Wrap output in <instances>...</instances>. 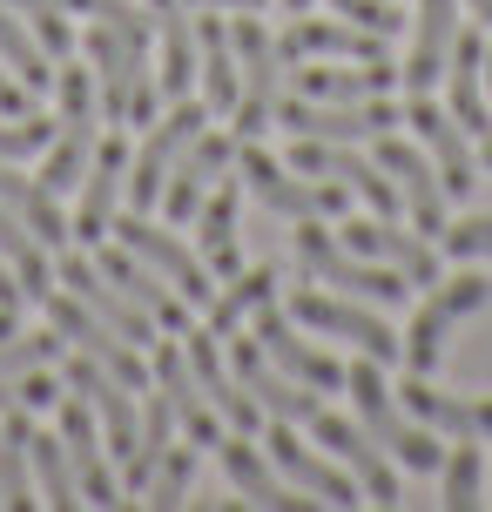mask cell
I'll list each match as a JSON object with an SVG mask.
<instances>
[{
	"label": "cell",
	"mask_w": 492,
	"mask_h": 512,
	"mask_svg": "<svg viewBox=\"0 0 492 512\" xmlns=\"http://www.w3.org/2000/svg\"><path fill=\"white\" fill-rule=\"evenodd\" d=\"M344 391H351V405H358V425L378 438L398 465L439 472V438H432V425H418L412 411L398 405V391H385V364L378 358L351 364V371H344Z\"/></svg>",
	"instance_id": "cell-1"
},
{
	"label": "cell",
	"mask_w": 492,
	"mask_h": 512,
	"mask_svg": "<svg viewBox=\"0 0 492 512\" xmlns=\"http://www.w3.org/2000/svg\"><path fill=\"white\" fill-rule=\"evenodd\" d=\"M149 378H156V391L169 398L182 438H196V445H216V438H223V411L203 398V384H196V371H189V358H182V344H162L156 364H149Z\"/></svg>",
	"instance_id": "cell-24"
},
{
	"label": "cell",
	"mask_w": 492,
	"mask_h": 512,
	"mask_svg": "<svg viewBox=\"0 0 492 512\" xmlns=\"http://www.w3.org/2000/svg\"><path fill=\"white\" fill-rule=\"evenodd\" d=\"M486 162H492V135H486Z\"/></svg>",
	"instance_id": "cell-56"
},
{
	"label": "cell",
	"mask_w": 492,
	"mask_h": 512,
	"mask_svg": "<svg viewBox=\"0 0 492 512\" xmlns=\"http://www.w3.org/2000/svg\"><path fill=\"white\" fill-rule=\"evenodd\" d=\"M439 243H445V256H459V263H472V256H492V216H466V223H445Z\"/></svg>",
	"instance_id": "cell-47"
},
{
	"label": "cell",
	"mask_w": 492,
	"mask_h": 512,
	"mask_svg": "<svg viewBox=\"0 0 492 512\" xmlns=\"http://www.w3.org/2000/svg\"><path fill=\"white\" fill-rule=\"evenodd\" d=\"M34 102H41V95H34V88H21V81L0 68V115H34Z\"/></svg>",
	"instance_id": "cell-50"
},
{
	"label": "cell",
	"mask_w": 492,
	"mask_h": 512,
	"mask_svg": "<svg viewBox=\"0 0 492 512\" xmlns=\"http://www.w3.org/2000/svg\"><path fill=\"white\" fill-rule=\"evenodd\" d=\"M61 344H68L61 331H14V337H0V378L14 384V378H27V371H41V364L54 371Z\"/></svg>",
	"instance_id": "cell-44"
},
{
	"label": "cell",
	"mask_w": 492,
	"mask_h": 512,
	"mask_svg": "<svg viewBox=\"0 0 492 512\" xmlns=\"http://www.w3.org/2000/svg\"><path fill=\"white\" fill-rule=\"evenodd\" d=\"M297 263H304L317 283H331V290L358 297V304H378V310L405 304V290H412L398 270H385V263H371V256H358V250H344L331 230H317V216L297 223Z\"/></svg>",
	"instance_id": "cell-3"
},
{
	"label": "cell",
	"mask_w": 492,
	"mask_h": 512,
	"mask_svg": "<svg viewBox=\"0 0 492 512\" xmlns=\"http://www.w3.org/2000/svg\"><path fill=\"white\" fill-rule=\"evenodd\" d=\"M398 88V68H391V54L378 61H344V68H311V61H297L290 68V95H304V102H371V95H391Z\"/></svg>",
	"instance_id": "cell-25"
},
{
	"label": "cell",
	"mask_w": 492,
	"mask_h": 512,
	"mask_svg": "<svg viewBox=\"0 0 492 512\" xmlns=\"http://www.w3.org/2000/svg\"><path fill=\"white\" fill-rule=\"evenodd\" d=\"M230 41H236V81H243V95H236V135L243 142H257L263 128H270V108H277V41L263 34L257 14H236L230 21Z\"/></svg>",
	"instance_id": "cell-8"
},
{
	"label": "cell",
	"mask_w": 492,
	"mask_h": 512,
	"mask_svg": "<svg viewBox=\"0 0 492 512\" xmlns=\"http://www.w3.org/2000/svg\"><path fill=\"white\" fill-rule=\"evenodd\" d=\"M257 344H263V358L277 364V371H290L297 384H311L317 398L344 384V364H337L331 351H317L311 337H297V317H284L277 304H263V310H257Z\"/></svg>",
	"instance_id": "cell-20"
},
{
	"label": "cell",
	"mask_w": 492,
	"mask_h": 512,
	"mask_svg": "<svg viewBox=\"0 0 492 512\" xmlns=\"http://www.w3.org/2000/svg\"><path fill=\"white\" fill-rule=\"evenodd\" d=\"M61 452L75 465L81 506H122L115 499V472H108V452H102V432H95V411L81 405V398L61 405Z\"/></svg>",
	"instance_id": "cell-28"
},
{
	"label": "cell",
	"mask_w": 492,
	"mask_h": 512,
	"mask_svg": "<svg viewBox=\"0 0 492 512\" xmlns=\"http://www.w3.org/2000/svg\"><path fill=\"white\" fill-rule=\"evenodd\" d=\"M311 432L317 445H331V459L358 479V492L371 499V506H398V472H391V452L378 445V438L364 432V425H351V418H331V411L317 405L311 411Z\"/></svg>",
	"instance_id": "cell-11"
},
{
	"label": "cell",
	"mask_w": 492,
	"mask_h": 512,
	"mask_svg": "<svg viewBox=\"0 0 492 512\" xmlns=\"http://www.w3.org/2000/svg\"><path fill=\"white\" fill-rule=\"evenodd\" d=\"M311 54H324V61H378L385 54V34H371V27H358V21H324V14H297V21L277 34V61L284 68H297V61H311Z\"/></svg>",
	"instance_id": "cell-18"
},
{
	"label": "cell",
	"mask_w": 492,
	"mask_h": 512,
	"mask_svg": "<svg viewBox=\"0 0 492 512\" xmlns=\"http://www.w3.org/2000/svg\"><path fill=\"white\" fill-rule=\"evenodd\" d=\"M41 304H48V324L68 337V344H75L81 358H95L108 378L129 384V391H149V364H142V351H135V344L115 331V324H102V317L81 304V297H68V290H48Z\"/></svg>",
	"instance_id": "cell-5"
},
{
	"label": "cell",
	"mask_w": 492,
	"mask_h": 512,
	"mask_svg": "<svg viewBox=\"0 0 492 512\" xmlns=\"http://www.w3.org/2000/svg\"><path fill=\"white\" fill-rule=\"evenodd\" d=\"M0 61H7V75L21 81V88H34V95H48V88H54L48 48L27 34V21L14 14V7H0Z\"/></svg>",
	"instance_id": "cell-39"
},
{
	"label": "cell",
	"mask_w": 492,
	"mask_h": 512,
	"mask_svg": "<svg viewBox=\"0 0 492 512\" xmlns=\"http://www.w3.org/2000/svg\"><path fill=\"white\" fill-rule=\"evenodd\" d=\"M236 176H243V189L250 196H263V203L277 209V216H290V223H304V216H344L351 209V189L331 176H304V169H290V162H277L270 149H257V142H243L236 149Z\"/></svg>",
	"instance_id": "cell-2"
},
{
	"label": "cell",
	"mask_w": 492,
	"mask_h": 512,
	"mask_svg": "<svg viewBox=\"0 0 492 512\" xmlns=\"http://www.w3.org/2000/svg\"><path fill=\"white\" fill-rule=\"evenodd\" d=\"M337 243L371 256V263H385V270H398L405 283H439V243L418 230H398L391 216H351L337 230Z\"/></svg>",
	"instance_id": "cell-12"
},
{
	"label": "cell",
	"mask_w": 492,
	"mask_h": 512,
	"mask_svg": "<svg viewBox=\"0 0 492 512\" xmlns=\"http://www.w3.org/2000/svg\"><path fill=\"white\" fill-rule=\"evenodd\" d=\"M452 41H459V0H418V14H412V54H405L398 81H405L412 95H432V88H439L445 54H452Z\"/></svg>",
	"instance_id": "cell-27"
},
{
	"label": "cell",
	"mask_w": 492,
	"mask_h": 512,
	"mask_svg": "<svg viewBox=\"0 0 492 512\" xmlns=\"http://www.w3.org/2000/svg\"><path fill=\"white\" fill-rule=\"evenodd\" d=\"M196 452H203V445H196V438H169V452H162V465L156 472H149V486H142V499H149V506H182V499H189V479H196Z\"/></svg>",
	"instance_id": "cell-43"
},
{
	"label": "cell",
	"mask_w": 492,
	"mask_h": 512,
	"mask_svg": "<svg viewBox=\"0 0 492 512\" xmlns=\"http://www.w3.org/2000/svg\"><path fill=\"white\" fill-rule=\"evenodd\" d=\"M196 81H203L209 115L236 108V95H243V81H236V41H230V27H223V14H216V7L196 21Z\"/></svg>",
	"instance_id": "cell-32"
},
{
	"label": "cell",
	"mask_w": 492,
	"mask_h": 512,
	"mask_svg": "<svg viewBox=\"0 0 492 512\" xmlns=\"http://www.w3.org/2000/svg\"><path fill=\"white\" fill-rule=\"evenodd\" d=\"M149 14H156V34H162V88H169V102H182L189 81H196V27H189V7L182 0H156Z\"/></svg>",
	"instance_id": "cell-36"
},
{
	"label": "cell",
	"mask_w": 492,
	"mask_h": 512,
	"mask_svg": "<svg viewBox=\"0 0 492 512\" xmlns=\"http://www.w3.org/2000/svg\"><path fill=\"white\" fill-rule=\"evenodd\" d=\"M0 263L21 277V290H27V304H41L54 290V263H48V243H34V230H27L21 216H7L0 209Z\"/></svg>",
	"instance_id": "cell-38"
},
{
	"label": "cell",
	"mask_w": 492,
	"mask_h": 512,
	"mask_svg": "<svg viewBox=\"0 0 492 512\" xmlns=\"http://www.w3.org/2000/svg\"><path fill=\"white\" fill-rule=\"evenodd\" d=\"M492 304V277H479V270H459V277H445L425 304H418V317H412V331H405V364L412 371H439V358H445V337L466 324L472 310H486Z\"/></svg>",
	"instance_id": "cell-4"
},
{
	"label": "cell",
	"mask_w": 492,
	"mask_h": 512,
	"mask_svg": "<svg viewBox=\"0 0 492 512\" xmlns=\"http://www.w3.org/2000/svg\"><path fill=\"white\" fill-rule=\"evenodd\" d=\"M209 128V102H189L182 95L162 122H149V142H142V155L129 162V182H122V196H129V209H156L162 203V182H169V169L182 162V149L196 142Z\"/></svg>",
	"instance_id": "cell-6"
},
{
	"label": "cell",
	"mask_w": 492,
	"mask_h": 512,
	"mask_svg": "<svg viewBox=\"0 0 492 512\" xmlns=\"http://www.w3.org/2000/svg\"><path fill=\"white\" fill-rule=\"evenodd\" d=\"M149 7H156V0H149ZM182 7H216V14L230 7V14H263V0H182Z\"/></svg>",
	"instance_id": "cell-52"
},
{
	"label": "cell",
	"mask_w": 492,
	"mask_h": 512,
	"mask_svg": "<svg viewBox=\"0 0 492 512\" xmlns=\"http://www.w3.org/2000/svg\"><path fill=\"white\" fill-rule=\"evenodd\" d=\"M486 81H492V48H486Z\"/></svg>",
	"instance_id": "cell-55"
},
{
	"label": "cell",
	"mask_w": 492,
	"mask_h": 512,
	"mask_svg": "<svg viewBox=\"0 0 492 512\" xmlns=\"http://www.w3.org/2000/svg\"><path fill=\"white\" fill-rule=\"evenodd\" d=\"M169 432H176V411H169V398H149L142 405V432H135V452L122 459V472H129V492H142L149 486V472L162 465V452H169Z\"/></svg>",
	"instance_id": "cell-41"
},
{
	"label": "cell",
	"mask_w": 492,
	"mask_h": 512,
	"mask_svg": "<svg viewBox=\"0 0 492 512\" xmlns=\"http://www.w3.org/2000/svg\"><path fill=\"white\" fill-rule=\"evenodd\" d=\"M230 371H236V384H243V391H250V398L263 405V418H284V425H311V411L324 405L311 384H297L290 371H277V364L263 358L257 337L230 351Z\"/></svg>",
	"instance_id": "cell-21"
},
{
	"label": "cell",
	"mask_w": 492,
	"mask_h": 512,
	"mask_svg": "<svg viewBox=\"0 0 492 512\" xmlns=\"http://www.w3.org/2000/svg\"><path fill=\"white\" fill-rule=\"evenodd\" d=\"M479 486H486L479 438H452V452H445V465H439V506L472 512V506H479Z\"/></svg>",
	"instance_id": "cell-42"
},
{
	"label": "cell",
	"mask_w": 492,
	"mask_h": 512,
	"mask_svg": "<svg viewBox=\"0 0 492 512\" xmlns=\"http://www.w3.org/2000/svg\"><path fill=\"white\" fill-rule=\"evenodd\" d=\"M378 169L391 176L398 203L412 209V230L439 243V230H445V203H452V196H445V182H439V169H432V162H425L418 149L391 142V135H385V149H378Z\"/></svg>",
	"instance_id": "cell-22"
},
{
	"label": "cell",
	"mask_w": 492,
	"mask_h": 512,
	"mask_svg": "<svg viewBox=\"0 0 492 512\" xmlns=\"http://www.w3.org/2000/svg\"><path fill=\"white\" fill-rule=\"evenodd\" d=\"M95 263H102L108 277L122 283V290H129V297H135L142 310H149L156 324H169L176 337L189 331V317H196V304H189V297H176V290H169V277H162V270H149V263H142V256H135L129 243H122V250H102Z\"/></svg>",
	"instance_id": "cell-31"
},
{
	"label": "cell",
	"mask_w": 492,
	"mask_h": 512,
	"mask_svg": "<svg viewBox=\"0 0 492 512\" xmlns=\"http://www.w3.org/2000/svg\"><path fill=\"white\" fill-rule=\"evenodd\" d=\"M21 304H27L21 277H14V270H7V263H0V310H21Z\"/></svg>",
	"instance_id": "cell-51"
},
{
	"label": "cell",
	"mask_w": 492,
	"mask_h": 512,
	"mask_svg": "<svg viewBox=\"0 0 492 512\" xmlns=\"http://www.w3.org/2000/svg\"><path fill=\"white\" fill-rule=\"evenodd\" d=\"M0 209L7 216H21L27 230H34V243H48V250H61L68 243V216H61V196L54 189H41V176H14L7 162H0Z\"/></svg>",
	"instance_id": "cell-33"
},
{
	"label": "cell",
	"mask_w": 492,
	"mask_h": 512,
	"mask_svg": "<svg viewBox=\"0 0 492 512\" xmlns=\"http://www.w3.org/2000/svg\"><path fill=\"white\" fill-rule=\"evenodd\" d=\"M14 384H21V405L27 411H48L54 398H61V384L48 378V364H41V371H27V378H14Z\"/></svg>",
	"instance_id": "cell-49"
},
{
	"label": "cell",
	"mask_w": 492,
	"mask_h": 512,
	"mask_svg": "<svg viewBox=\"0 0 492 512\" xmlns=\"http://www.w3.org/2000/svg\"><path fill=\"white\" fill-rule=\"evenodd\" d=\"M405 122L418 128V142H425V155H432L445 196H472L479 162H472V142H466V128L452 122V108H439L432 95H412V102H405Z\"/></svg>",
	"instance_id": "cell-19"
},
{
	"label": "cell",
	"mask_w": 492,
	"mask_h": 512,
	"mask_svg": "<svg viewBox=\"0 0 492 512\" xmlns=\"http://www.w3.org/2000/svg\"><path fill=\"white\" fill-rule=\"evenodd\" d=\"M61 290H68V297H81V304L95 310L102 324H115V331L129 337V344H149V331H156V317L135 304V297H129V290H122L115 277H108L95 256H75V250L61 256Z\"/></svg>",
	"instance_id": "cell-16"
},
{
	"label": "cell",
	"mask_w": 492,
	"mask_h": 512,
	"mask_svg": "<svg viewBox=\"0 0 492 512\" xmlns=\"http://www.w3.org/2000/svg\"><path fill=\"white\" fill-rule=\"evenodd\" d=\"M472 14H479V21H486V27H492V0H472Z\"/></svg>",
	"instance_id": "cell-53"
},
{
	"label": "cell",
	"mask_w": 492,
	"mask_h": 512,
	"mask_svg": "<svg viewBox=\"0 0 492 512\" xmlns=\"http://www.w3.org/2000/svg\"><path fill=\"white\" fill-rule=\"evenodd\" d=\"M68 391L95 411V425L108 432L115 459H129V452H135V432H142V411L129 405V384H115L95 358H75V364H68Z\"/></svg>",
	"instance_id": "cell-26"
},
{
	"label": "cell",
	"mask_w": 492,
	"mask_h": 512,
	"mask_svg": "<svg viewBox=\"0 0 492 512\" xmlns=\"http://www.w3.org/2000/svg\"><path fill=\"white\" fill-rule=\"evenodd\" d=\"M27 459H34V492H41V506H54V512L81 506V486H75L68 452H61V432H34L27 438Z\"/></svg>",
	"instance_id": "cell-40"
},
{
	"label": "cell",
	"mask_w": 492,
	"mask_h": 512,
	"mask_svg": "<svg viewBox=\"0 0 492 512\" xmlns=\"http://www.w3.org/2000/svg\"><path fill=\"white\" fill-rule=\"evenodd\" d=\"M129 182V149H122V128L108 135V142H95V155H88V169H81V196H75V216H68V230H75V243H102L108 230H115V189Z\"/></svg>",
	"instance_id": "cell-14"
},
{
	"label": "cell",
	"mask_w": 492,
	"mask_h": 512,
	"mask_svg": "<svg viewBox=\"0 0 492 512\" xmlns=\"http://www.w3.org/2000/svg\"><path fill=\"white\" fill-rule=\"evenodd\" d=\"M398 405L445 438H492V391H479V398L472 391H439L425 371H412V378L398 384Z\"/></svg>",
	"instance_id": "cell-17"
},
{
	"label": "cell",
	"mask_w": 492,
	"mask_h": 512,
	"mask_svg": "<svg viewBox=\"0 0 492 512\" xmlns=\"http://www.w3.org/2000/svg\"><path fill=\"white\" fill-rule=\"evenodd\" d=\"M263 304H277V270L270 263H257V270H236V277H223V290L209 297V331L216 337H230L243 317H257Z\"/></svg>",
	"instance_id": "cell-35"
},
{
	"label": "cell",
	"mask_w": 492,
	"mask_h": 512,
	"mask_svg": "<svg viewBox=\"0 0 492 512\" xmlns=\"http://www.w3.org/2000/svg\"><path fill=\"white\" fill-rule=\"evenodd\" d=\"M27 438H34V418H27V405H7V425H0V506H41V492H34V459H27Z\"/></svg>",
	"instance_id": "cell-37"
},
{
	"label": "cell",
	"mask_w": 492,
	"mask_h": 512,
	"mask_svg": "<svg viewBox=\"0 0 492 512\" xmlns=\"http://www.w3.org/2000/svg\"><path fill=\"white\" fill-rule=\"evenodd\" d=\"M290 317L304 324V331H324V337H344V344H358L364 358H405V344L385 331V317L378 304H358V297H331V290H297L290 297Z\"/></svg>",
	"instance_id": "cell-9"
},
{
	"label": "cell",
	"mask_w": 492,
	"mask_h": 512,
	"mask_svg": "<svg viewBox=\"0 0 492 512\" xmlns=\"http://www.w3.org/2000/svg\"><path fill=\"white\" fill-rule=\"evenodd\" d=\"M182 337H189L182 358H189V371H196V384H203V398L223 411V425H230V432H257L263 405L236 384V371H223V344H216V331H196V324H189Z\"/></svg>",
	"instance_id": "cell-23"
},
{
	"label": "cell",
	"mask_w": 492,
	"mask_h": 512,
	"mask_svg": "<svg viewBox=\"0 0 492 512\" xmlns=\"http://www.w3.org/2000/svg\"><path fill=\"white\" fill-rule=\"evenodd\" d=\"M304 7H311V0H284V14H304Z\"/></svg>",
	"instance_id": "cell-54"
},
{
	"label": "cell",
	"mask_w": 492,
	"mask_h": 512,
	"mask_svg": "<svg viewBox=\"0 0 492 512\" xmlns=\"http://www.w3.org/2000/svg\"><path fill=\"white\" fill-rule=\"evenodd\" d=\"M0 7H14L27 21V34L48 48V61H61V54L75 48V27H68V7L61 0H0Z\"/></svg>",
	"instance_id": "cell-45"
},
{
	"label": "cell",
	"mask_w": 492,
	"mask_h": 512,
	"mask_svg": "<svg viewBox=\"0 0 492 512\" xmlns=\"http://www.w3.org/2000/svg\"><path fill=\"white\" fill-rule=\"evenodd\" d=\"M236 149H243V135H216V128H203L189 149H182V162L169 169V182H162V203H169V223H189L196 209H203V196L216 189V176L223 169H236Z\"/></svg>",
	"instance_id": "cell-15"
},
{
	"label": "cell",
	"mask_w": 492,
	"mask_h": 512,
	"mask_svg": "<svg viewBox=\"0 0 492 512\" xmlns=\"http://www.w3.org/2000/svg\"><path fill=\"white\" fill-rule=\"evenodd\" d=\"M115 243H129V250L142 256L149 270H162V277H169V290H176V297H189L196 310L216 297V283H209V263H203L196 250H182L169 230H156V223H149V209H129V216H115Z\"/></svg>",
	"instance_id": "cell-10"
},
{
	"label": "cell",
	"mask_w": 492,
	"mask_h": 512,
	"mask_svg": "<svg viewBox=\"0 0 492 512\" xmlns=\"http://www.w3.org/2000/svg\"><path fill=\"white\" fill-rule=\"evenodd\" d=\"M216 452H223V472H230V486L243 492L250 506H284V512H304V506H317L311 492L284 486V472L270 465V452H257V445H250V432L216 438Z\"/></svg>",
	"instance_id": "cell-29"
},
{
	"label": "cell",
	"mask_w": 492,
	"mask_h": 512,
	"mask_svg": "<svg viewBox=\"0 0 492 512\" xmlns=\"http://www.w3.org/2000/svg\"><path fill=\"white\" fill-rule=\"evenodd\" d=\"M331 14H344V21L371 27V34H385V41H391V27H398V14H391V0H331Z\"/></svg>",
	"instance_id": "cell-48"
},
{
	"label": "cell",
	"mask_w": 492,
	"mask_h": 512,
	"mask_svg": "<svg viewBox=\"0 0 492 512\" xmlns=\"http://www.w3.org/2000/svg\"><path fill=\"white\" fill-rule=\"evenodd\" d=\"M236 196H243V176L236 169H223L216 176V189L203 196V209H196V223H203V263L216 270V277H236Z\"/></svg>",
	"instance_id": "cell-34"
},
{
	"label": "cell",
	"mask_w": 492,
	"mask_h": 512,
	"mask_svg": "<svg viewBox=\"0 0 492 512\" xmlns=\"http://www.w3.org/2000/svg\"><path fill=\"white\" fill-rule=\"evenodd\" d=\"M263 445H270V465H277V472H284V479H290L297 492H311L317 506H364L358 479H351V472H344L337 459L311 452V445L290 432L284 418H270V438H263Z\"/></svg>",
	"instance_id": "cell-13"
},
{
	"label": "cell",
	"mask_w": 492,
	"mask_h": 512,
	"mask_svg": "<svg viewBox=\"0 0 492 512\" xmlns=\"http://www.w3.org/2000/svg\"><path fill=\"white\" fill-rule=\"evenodd\" d=\"M284 135H311V142H358V135H391L405 122V108H391V95H371V102H304V95H284L270 108Z\"/></svg>",
	"instance_id": "cell-7"
},
{
	"label": "cell",
	"mask_w": 492,
	"mask_h": 512,
	"mask_svg": "<svg viewBox=\"0 0 492 512\" xmlns=\"http://www.w3.org/2000/svg\"><path fill=\"white\" fill-rule=\"evenodd\" d=\"M48 142H54L48 115H14V122H0V162H14V155H41Z\"/></svg>",
	"instance_id": "cell-46"
},
{
	"label": "cell",
	"mask_w": 492,
	"mask_h": 512,
	"mask_svg": "<svg viewBox=\"0 0 492 512\" xmlns=\"http://www.w3.org/2000/svg\"><path fill=\"white\" fill-rule=\"evenodd\" d=\"M445 108L466 135H492V102H486V41L459 34L445 54Z\"/></svg>",
	"instance_id": "cell-30"
}]
</instances>
